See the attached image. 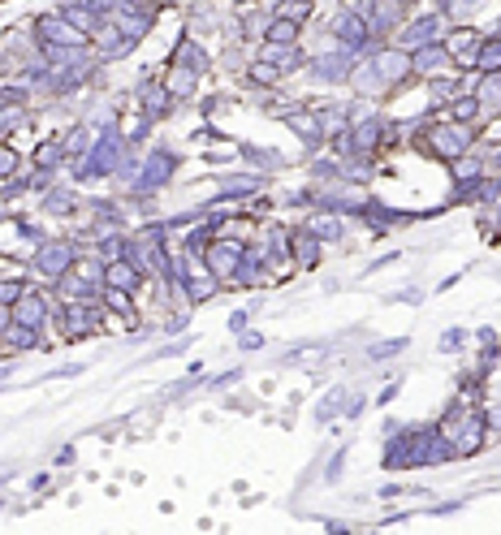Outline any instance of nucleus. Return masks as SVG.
<instances>
[{
  "instance_id": "25",
  "label": "nucleus",
  "mask_w": 501,
  "mask_h": 535,
  "mask_svg": "<svg viewBox=\"0 0 501 535\" xmlns=\"http://www.w3.org/2000/svg\"><path fill=\"white\" fill-rule=\"evenodd\" d=\"M471 74H476V78L501 74V35H497V39L484 35V44H480V52H476V70H471Z\"/></svg>"
},
{
  "instance_id": "13",
  "label": "nucleus",
  "mask_w": 501,
  "mask_h": 535,
  "mask_svg": "<svg viewBox=\"0 0 501 535\" xmlns=\"http://www.w3.org/2000/svg\"><path fill=\"white\" fill-rule=\"evenodd\" d=\"M104 285H108V290L143 294L152 281H147V272H139V268L130 264V259H108V264H104Z\"/></svg>"
},
{
  "instance_id": "17",
  "label": "nucleus",
  "mask_w": 501,
  "mask_h": 535,
  "mask_svg": "<svg viewBox=\"0 0 501 535\" xmlns=\"http://www.w3.org/2000/svg\"><path fill=\"white\" fill-rule=\"evenodd\" d=\"M160 82H165L169 95H173L178 104H191L195 95H199L203 74H195V70H186V65H173V61H169V65H165V78H160Z\"/></svg>"
},
{
  "instance_id": "18",
  "label": "nucleus",
  "mask_w": 501,
  "mask_h": 535,
  "mask_svg": "<svg viewBox=\"0 0 501 535\" xmlns=\"http://www.w3.org/2000/svg\"><path fill=\"white\" fill-rule=\"evenodd\" d=\"M78 208H83V195L70 186H48L44 190V216H52V221H70V216H78Z\"/></svg>"
},
{
  "instance_id": "4",
  "label": "nucleus",
  "mask_w": 501,
  "mask_h": 535,
  "mask_svg": "<svg viewBox=\"0 0 501 535\" xmlns=\"http://www.w3.org/2000/svg\"><path fill=\"white\" fill-rule=\"evenodd\" d=\"M372 70L381 74L385 91H406L415 82V61H411V48H398V44H376L368 52Z\"/></svg>"
},
{
  "instance_id": "8",
  "label": "nucleus",
  "mask_w": 501,
  "mask_h": 535,
  "mask_svg": "<svg viewBox=\"0 0 501 535\" xmlns=\"http://www.w3.org/2000/svg\"><path fill=\"white\" fill-rule=\"evenodd\" d=\"M445 31H450L445 18H441L437 9H428V13H415V18H406L389 44H398V48H424V44H441Z\"/></svg>"
},
{
  "instance_id": "7",
  "label": "nucleus",
  "mask_w": 501,
  "mask_h": 535,
  "mask_svg": "<svg viewBox=\"0 0 501 535\" xmlns=\"http://www.w3.org/2000/svg\"><path fill=\"white\" fill-rule=\"evenodd\" d=\"M52 315H57V298H52V290L48 285H26V290L18 294V303H13V320L18 324H31V328H44L52 324Z\"/></svg>"
},
{
  "instance_id": "5",
  "label": "nucleus",
  "mask_w": 501,
  "mask_h": 535,
  "mask_svg": "<svg viewBox=\"0 0 501 535\" xmlns=\"http://www.w3.org/2000/svg\"><path fill=\"white\" fill-rule=\"evenodd\" d=\"M26 26H31V35H35L39 48H87L91 44V39L78 31L70 18H61V13H35Z\"/></svg>"
},
{
  "instance_id": "32",
  "label": "nucleus",
  "mask_w": 501,
  "mask_h": 535,
  "mask_svg": "<svg viewBox=\"0 0 501 535\" xmlns=\"http://www.w3.org/2000/svg\"><path fill=\"white\" fill-rule=\"evenodd\" d=\"M260 346H264L260 333H242V350H260Z\"/></svg>"
},
{
  "instance_id": "33",
  "label": "nucleus",
  "mask_w": 501,
  "mask_h": 535,
  "mask_svg": "<svg viewBox=\"0 0 501 535\" xmlns=\"http://www.w3.org/2000/svg\"><path fill=\"white\" fill-rule=\"evenodd\" d=\"M234 5H260V0H234Z\"/></svg>"
},
{
  "instance_id": "21",
  "label": "nucleus",
  "mask_w": 501,
  "mask_h": 535,
  "mask_svg": "<svg viewBox=\"0 0 501 535\" xmlns=\"http://www.w3.org/2000/svg\"><path fill=\"white\" fill-rule=\"evenodd\" d=\"M242 82H247V87H255V91H277L281 82H286V74H281L273 61L251 57V61H247V70H242Z\"/></svg>"
},
{
  "instance_id": "1",
  "label": "nucleus",
  "mask_w": 501,
  "mask_h": 535,
  "mask_svg": "<svg viewBox=\"0 0 501 535\" xmlns=\"http://www.w3.org/2000/svg\"><path fill=\"white\" fill-rule=\"evenodd\" d=\"M437 432L454 445V458H476L480 449L489 445V415L471 402H454L437 419Z\"/></svg>"
},
{
  "instance_id": "24",
  "label": "nucleus",
  "mask_w": 501,
  "mask_h": 535,
  "mask_svg": "<svg viewBox=\"0 0 501 535\" xmlns=\"http://www.w3.org/2000/svg\"><path fill=\"white\" fill-rule=\"evenodd\" d=\"M303 39V26L299 22H290V18H268V26H264V39L260 44H281V48H290V44H299Z\"/></svg>"
},
{
  "instance_id": "14",
  "label": "nucleus",
  "mask_w": 501,
  "mask_h": 535,
  "mask_svg": "<svg viewBox=\"0 0 501 535\" xmlns=\"http://www.w3.org/2000/svg\"><path fill=\"white\" fill-rule=\"evenodd\" d=\"M290 255H294V268H320L324 242L307 225H290Z\"/></svg>"
},
{
  "instance_id": "9",
  "label": "nucleus",
  "mask_w": 501,
  "mask_h": 535,
  "mask_svg": "<svg viewBox=\"0 0 501 535\" xmlns=\"http://www.w3.org/2000/svg\"><path fill=\"white\" fill-rule=\"evenodd\" d=\"M445 52H450V65H454V74H471L476 70V52L484 44V31H476L471 22H458L454 31H445Z\"/></svg>"
},
{
  "instance_id": "35",
  "label": "nucleus",
  "mask_w": 501,
  "mask_h": 535,
  "mask_svg": "<svg viewBox=\"0 0 501 535\" xmlns=\"http://www.w3.org/2000/svg\"><path fill=\"white\" fill-rule=\"evenodd\" d=\"M0 5H5V0H0Z\"/></svg>"
},
{
  "instance_id": "19",
  "label": "nucleus",
  "mask_w": 501,
  "mask_h": 535,
  "mask_svg": "<svg viewBox=\"0 0 501 535\" xmlns=\"http://www.w3.org/2000/svg\"><path fill=\"white\" fill-rule=\"evenodd\" d=\"M411 61H415V78H432V74H450V52L445 44H424V48H411Z\"/></svg>"
},
{
  "instance_id": "27",
  "label": "nucleus",
  "mask_w": 501,
  "mask_h": 535,
  "mask_svg": "<svg viewBox=\"0 0 501 535\" xmlns=\"http://www.w3.org/2000/svg\"><path fill=\"white\" fill-rule=\"evenodd\" d=\"M273 13H277V18H290V22L307 26V22H311V13H316V0H277Z\"/></svg>"
},
{
  "instance_id": "22",
  "label": "nucleus",
  "mask_w": 501,
  "mask_h": 535,
  "mask_svg": "<svg viewBox=\"0 0 501 535\" xmlns=\"http://www.w3.org/2000/svg\"><path fill=\"white\" fill-rule=\"evenodd\" d=\"M445 117H450V121H463V126H484V104H480V95H476V91L454 95V100L445 104Z\"/></svg>"
},
{
  "instance_id": "31",
  "label": "nucleus",
  "mask_w": 501,
  "mask_h": 535,
  "mask_svg": "<svg viewBox=\"0 0 501 535\" xmlns=\"http://www.w3.org/2000/svg\"><path fill=\"white\" fill-rule=\"evenodd\" d=\"M463 341H467V333H458V328H450V333L441 337V350H458V346H463Z\"/></svg>"
},
{
  "instance_id": "16",
  "label": "nucleus",
  "mask_w": 501,
  "mask_h": 535,
  "mask_svg": "<svg viewBox=\"0 0 501 535\" xmlns=\"http://www.w3.org/2000/svg\"><path fill=\"white\" fill-rule=\"evenodd\" d=\"M346 221L350 216H342V212H329V208H311V216H307V229L316 233V238L329 246V242H346Z\"/></svg>"
},
{
  "instance_id": "3",
  "label": "nucleus",
  "mask_w": 501,
  "mask_h": 535,
  "mask_svg": "<svg viewBox=\"0 0 501 535\" xmlns=\"http://www.w3.org/2000/svg\"><path fill=\"white\" fill-rule=\"evenodd\" d=\"M182 169V156L173 152V147H152V152H143V164H139V177L130 182L134 195H160L173 177Z\"/></svg>"
},
{
  "instance_id": "20",
  "label": "nucleus",
  "mask_w": 501,
  "mask_h": 535,
  "mask_svg": "<svg viewBox=\"0 0 501 535\" xmlns=\"http://www.w3.org/2000/svg\"><path fill=\"white\" fill-rule=\"evenodd\" d=\"M65 147H61V134H52V139H39L35 143V152H31V169H44L52 177H61L65 173Z\"/></svg>"
},
{
  "instance_id": "12",
  "label": "nucleus",
  "mask_w": 501,
  "mask_h": 535,
  "mask_svg": "<svg viewBox=\"0 0 501 535\" xmlns=\"http://www.w3.org/2000/svg\"><path fill=\"white\" fill-rule=\"evenodd\" d=\"M173 65H186V70H195V74H203L208 78L212 74V65H216V57L208 52V44H203L199 35H182L178 44H173V57H169Z\"/></svg>"
},
{
  "instance_id": "30",
  "label": "nucleus",
  "mask_w": 501,
  "mask_h": 535,
  "mask_svg": "<svg viewBox=\"0 0 501 535\" xmlns=\"http://www.w3.org/2000/svg\"><path fill=\"white\" fill-rule=\"evenodd\" d=\"M406 350V337H398V341H381V346H372L368 354L372 359H394V354H402Z\"/></svg>"
},
{
  "instance_id": "23",
  "label": "nucleus",
  "mask_w": 501,
  "mask_h": 535,
  "mask_svg": "<svg viewBox=\"0 0 501 535\" xmlns=\"http://www.w3.org/2000/svg\"><path fill=\"white\" fill-rule=\"evenodd\" d=\"M242 160H247V169L264 173V177H273L277 169H286L290 164L281 152H273V147H251V143H242Z\"/></svg>"
},
{
  "instance_id": "28",
  "label": "nucleus",
  "mask_w": 501,
  "mask_h": 535,
  "mask_svg": "<svg viewBox=\"0 0 501 535\" xmlns=\"http://www.w3.org/2000/svg\"><path fill=\"white\" fill-rule=\"evenodd\" d=\"M18 173H26V156L13 143H0V182H5V177H18Z\"/></svg>"
},
{
  "instance_id": "34",
  "label": "nucleus",
  "mask_w": 501,
  "mask_h": 535,
  "mask_svg": "<svg viewBox=\"0 0 501 535\" xmlns=\"http://www.w3.org/2000/svg\"><path fill=\"white\" fill-rule=\"evenodd\" d=\"M402 5H406V9H415V5H419V0H402Z\"/></svg>"
},
{
  "instance_id": "29",
  "label": "nucleus",
  "mask_w": 501,
  "mask_h": 535,
  "mask_svg": "<svg viewBox=\"0 0 501 535\" xmlns=\"http://www.w3.org/2000/svg\"><path fill=\"white\" fill-rule=\"evenodd\" d=\"M26 285H31L26 277H0V303L13 307V303H18V294L26 290Z\"/></svg>"
},
{
  "instance_id": "11",
  "label": "nucleus",
  "mask_w": 501,
  "mask_h": 535,
  "mask_svg": "<svg viewBox=\"0 0 501 535\" xmlns=\"http://www.w3.org/2000/svg\"><path fill=\"white\" fill-rule=\"evenodd\" d=\"M286 126H290V134H299L307 152H324V147H329V134H324L316 108H299V104H294L286 113Z\"/></svg>"
},
{
  "instance_id": "26",
  "label": "nucleus",
  "mask_w": 501,
  "mask_h": 535,
  "mask_svg": "<svg viewBox=\"0 0 501 535\" xmlns=\"http://www.w3.org/2000/svg\"><path fill=\"white\" fill-rule=\"evenodd\" d=\"M22 126H31V108L26 104H5L0 108V143H9L13 130H22Z\"/></svg>"
},
{
  "instance_id": "2",
  "label": "nucleus",
  "mask_w": 501,
  "mask_h": 535,
  "mask_svg": "<svg viewBox=\"0 0 501 535\" xmlns=\"http://www.w3.org/2000/svg\"><path fill=\"white\" fill-rule=\"evenodd\" d=\"M78 255H83V242H78V238H48V242H39L31 251L26 268L35 272L39 285H57L65 272L78 264Z\"/></svg>"
},
{
  "instance_id": "6",
  "label": "nucleus",
  "mask_w": 501,
  "mask_h": 535,
  "mask_svg": "<svg viewBox=\"0 0 501 535\" xmlns=\"http://www.w3.org/2000/svg\"><path fill=\"white\" fill-rule=\"evenodd\" d=\"M329 39H333V44H342L346 52H355V57H368V52L376 48V44H372L368 22H363L355 9H346V5L329 18Z\"/></svg>"
},
{
  "instance_id": "10",
  "label": "nucleus",
  "mask_w": 501,
  "mask_h": 535,
  "mask_svg": "<svg viewBox=\"0 0 501 535\" xmlns=\"http://www.w3.org/2000/svg\"><path fill=\"white\" fill-rule=\"evenodd\" d=\"M139 113L156 126V121H169L173 113H178V100H173L160 78H143L139 82Z\"/></svg>"
},
{
  "instance_id": "15",
  "label": "nucleus",
  "mask_w": 501,
  "mask_h": 535,
  "mask_svg": "<svg viewBox=\"0 0 501 535\" xmlns=\"http://www.w3.org/2000/svg\"><path fill=\"white\" fill-rule=\"evenodd\" d=\"M44 346H48V337L31 324H18V320L0 333V350L5 354H31V350H44Z\"/></svg>"
}]
</instances>
